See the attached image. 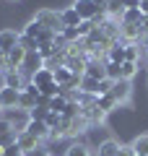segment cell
Here are the masks:
<instances>
[{
    "label": "cell",
    "instance_id": "obj_13",
    "mask_svg": "<svg viewBox=\"0 0 148 156\" xmlns=\"http://www.w3.org/2000/svg\"><path fill=\"white\" fill-rule=\"evenodd\" d=\"M107 60L109 62H125V42L122 39H117V42H112V47L107 50Z\"/></svg>",
    "mask_w": 148,
    "mask_h": 156
},
{
    "label": "cell",
    "instance_id": "obj_12",
    "mask_svg": "<svg viewBox=\"0 0 148 156\" xmlns=\"http://www.w3.org/2000/svg\"><path fill=\"white\" fill-rule=\"evenodd\" d=\"M18 99H21V91H16V89H0L3 109H18Z\"/></svg>",
    "mask_w": 148,
    "mask_h": 156
},
{
    "label": "cell",
    "instance_id": "obj_29",
    "mask_svg": "<svg viewBox=\"0 0 148 156\" xmlns=\"http://www.w3.org/2000/svg\"><path fill=\"white\" fill-rule=\"evenodd\" d=\"M18 143V130H11V133L0 135V148H8V146Z\"/></svg>",
    "mask_w": 148,
    "mask_h": 156
},
{
    "label": "cell",
    "instance_id": "obj_11",
    "mask_svg": "<svg viewBox=\"0 0 148 156\" xmlns=\"http://www.w3.org/2000/svg\"><path fill=\"white\" fill-rule=\"evenodd\" d=\"M5 55H8V70H21L23 60H26V50L18 44V47H13L11 52H5Z\"/></svg>",
    "mask_w": 148,
    "mask_h": 156
},
{
    "label": "cell",
    "instance_id": "obj_2",
    "mask_svg": "<svg viewBox=\"0 0 148 156\" xmlns=\"http://www.w3.org/2000/svg\"><path fill=\"white\" fill-rule=\"evenodd\" d=\"M112 96L120 107H130V99H132V81H115L112 86Z\"/></svg>",
    "mask_w": 148,
    "mask_h": 156
},
{
    "label": "cell",
    "instance_id": "obj_40",
    "mask_svg": "<svg viewBox=\"0 0 148 156\" xmlns=\"http://www.w3.org/2000/svg\"><path fill=\"white\" fill-rule=\"evenodd\" d=\"M0 112H3V101H0Z\"/></svg>",
    "mask_w": 148,
    "mask_h": 156
},
{
    "label": "cell",
    "instance_id": "obj_26",
    "mask_svg": "<svg viewBox=\"0 0 148 156\" xmlns=\"http://www.w3.org/2000/svg\"><path fill=\"white\" fill-rule=\"evenodd\" d=\"M39 94L47 96V99H55V96H60V94H62V89L55 83V81H52V83H47V86H39Z\"/></svg>",
    "mask_w": 148,
    "mask_h": 156
},
{
    "label": "cell",
    "instance_id": "obj_35",
    "mask_svg": "<svg viewBox=\"0 0 148 156\" xmlns=\"http://www.w3.org/2000/svg\"><path fill=\"white\" fill-rule=\"evenodd\" d=\"M117 156H135V151H132V146H120Z\"/></svg>",
    "mask_w": 148,
    "mask_h": 156
},
{
    "label": "cell",
    "instance_id": "obj_4",
    "mask_svg": "<svg viewBox=\"0 0 148 156\" xmlns=\"http://www.w3.org/2000/svg\"><path fill=\"white\" fill-rule=\"evenodd\" d=\"M23 133L34 135L39 143L49 140V128H47V122H44V120H29V125H26V130H23Z\"/></svg>",
    "mask_w": 148,
    "mask_h": 156
},
{
    "label": "cell",
    "instance_id": "obj_6",
    "mask_svg": "<svg viewBox=\"0 0 148 156\" xmlns=\"http://www.w3.org/2000/svg\"><path fill=\"white\" fill-rule=\"evenodd\" d=\"M88 65V57L86 55H65V68H70L73 76H83Z\"/></svg>",
    "mask_w": 148,
    "mask_h": 156
},
{
    "label": "cell",
    "instance_id": "obj_42",
    "mask_svg": "<svg viewBox=\"0 0 148 156\" xmlns=\"http://www.w3.org/2000/svg\"><path fill=\"white\" fill-rule=\"evenodd\" d=\"M8 3H16V0H8Z\"/></svg>",
    "mask_w": 148,
    "mask_h": 156
},
{
    "label": "cell",
    "instance_id": "obj_23",
    "mask_svg": "<svg viewBox=\"0 0 148 156\" xmlns=\"http://www.w3.org/2000/svg\"><path fill=\"white\" fill-rule=\"evenodd\" d=\"M143 21H146V16L140 13V8H130V11H125L120 23H143Z\"/></svg>",
    "mask_w": 148,
    "mask_h": 156
},
{
    "label": "cell",
    "instance_id": "obj_31",
    "mask_svg": "<svg viewBox=\"0 0 148 156\" xmlns=\"http://www.w3.org/2000/svg\"><path fill=\"white\" fill-rule=\"evenodd\" d=\"M112 86H115L112 78H101L99 81V94H112Z\"/></svg>",
    "mask_w": 148,
    "mask_h": 156
},
{
    "label": "cell",
    "instance_id": "obj_30",
    "mask_svg": "<svg viewBox=\"0 0 148 156\" xmlns=\"http://www.w3.org/2000/svg\"><path fill=\"white\" fill-rule=\"evenodd\" d=\"M47 115H49V107H37L29 112V120H47Z\"/></svg>",
    "mask_w": 148,
    "mask_h": 156
},
{
    "label": "cell",
    "instance_id": "obj_8",
    "mask_svg": "<svg viewBox=\"0 0 148 156\" xmlns=\"http://www.w3.org/2000/svg\"><path fill=\"white\" fill-rule=\"evenodd\" d=\"M81 115L86 117V122L91 125V128H96V125H101V122L107 120V112L99 109L96 104H91V107H86V109H81Z\"/></svg>",
    "mask_w": 148,
    "mask_h": 156
},
{
    "label": "cell",
    "instance_id": "obj_14",
    "mask_svg": "<svg viewBox=\"0 0 148 156\" xmlns=\"http://www.w3.org/2000/svg\"><path fill=\"white\" fill-rule=\"evenodd\" d=\"M120 140H115V138H107V140H101V143L96 146V156H117V151H120Z\"/></svg>",
    "mask_w": 148,
    "mask_h": 156
},
{
    "label": "cell",
    "instance_id": "obj_34",
    "mask_svg": "<svg viewBox=\"0 0 148 156\" xmlns=\"http://www.w3.org/2000/svg\"><path fill=\"white\" fill-rule=\"evenodd\" d=\"M117 3H120L125 11H130V8H138V5H140V0H117Z\"/></svg>",
    "mask_w": 148,
    "mask_h": 156
},
{
    "label": "cell",
    "instance_id": "obj_38",
    "mask_svg": "<svg viewBox=\"0 0 148 156\" xmlns=\"http://www.w3.org/2000/svg\"><path fill=\"white\" fill-rule=\"evenodd\" d=\"M93 3H96V5H99V8H101V11H104V8H107V5H109V0H93Z\"/></svg>",
    "mask_w": 148,
    "mask_h": 156
},
{
    "label": "cell",
    "instance_id": "obj_20",
    "mask_svg": "<svg viewBox=\"0 0 148 156\" xmlns=\"http://www.w3.org/2000/svg\"><path fill=\"white\" fill-rule=\"evenodd\" d=\"M68 94H60V96H55V99H49V112H55V115H60L62 117V112H65V107H68Z\"/></svg>",
    "mask_w": 148,
    "mask_h": 156
},
{
    "label": "cell",
    "instance_id": "obj_37",
    "mask_svg": "<svg viewBox=\"0 0 148 156\" xmlns=\"http://www.w3.org/2000/svg\"><path fill=\"white\" fill-rule=\"evenodd\" d=\"M138 8H140V13L148 18V0H140V5H138Z\"/></svg>",
    "mask_w": 148,
    "mask_h": 156
},
{
    "label": "cell",
    "instance_id": "obj_16",
    "mask_svg": "<svg viewBox=\"0 0 148 156\" xmlns=\"http://www.w3.org/2000/svg\"><path fill=\"white\" fill-rule=\"evenodd\" d=\"M96 107H99V109H104L107 115H112L115 109H120V104L115 101V96H112V94H99L96 96Z\"/></svg>",
    "mask_w": 148,
    "mask_h": 156
},
{
    "label": "cell",
    "instance_id": "obj_24",
    "mask_svg": "<svg viewBox=\"0 0 148 156\" xmlns=\"http://www.w3.org/2000/svg\"><path fill=\"white\" fill-rule=\"evenodd\" d=\"M140 44H125V60L127 62H138L140 65Z\"/></svg>",
    "mask_w": 148,
    "mask_h": 156
},
{
    "label": "cell",
    "instance_id": "obj_22",
    "mask_svg": "<svg viewBox=\"0 0 148 156\" xmlns=\"http://www.w3.org/2000/svg\"><path fill=\"white\" fill-rule=\"evenodd\" d=\"M81 91H83V94H93V96H99V81H96V78L83 76V78H81Z\"/></svg>",
    "mask_w": 148,
    "mask_h": 156
},
{
    "label": "cell",
    "instance_id": "obj_39",
    "mask_svg": "<svg viewBox=\"0 0 148 156\" xmlns=\"http://www.w3.org/2000/svg\"><path fill=\"white\" fill-rule=\"evenodd\" d=\"M140 50H143V52H146V55H148V37H146V39H143V42H140Z\"/></svg>",
    "mask_w": 148,
    "mask_h": 156
},
{
    "label": "cell",
    "instance_id": "obj_18",
    "mask_svg": "<svg viewBox=\"0 0 148 156\" xmlns=\"http://www.w3.org/2000/svg\"><path fill=\"white\" fill-rule=\"evenodd\" d=\"M65 156H93V154H91V146H88V143H78V140H73V143L65 148Z\"/></svg>",
    "mask_w": 148,
    "mask_h": 156
},
{
    "label": "cell",
    "instance_id": "obj_15",
    "mask_svg": "<svg viewBox=\"0 0 148 156\" xmlns=\"http://www.w3.org/2000/svg\"><path fill=\"white\" fill-rule=\"evenodd\" d=\"M83 76H88V78H96V81L107 78V68H104V62H99V60H88L86 73H83Z\"/></svg>",
    "mask_w": 148,
    "mask_h": 156
},
{
    "label": "cell",
    "instance_id": "obj_7",
    "mask_svg": "<svg viewBox=\"0 0 148 156\" xmlns=\"http://www.w3.org/2000/svg\"><path fill=\"white\" fill-rule=\"evenodd\" d=\"M39 68H44V57L39 55L37 50H34V52H26V60H23L21 70L26 73V76H31V73H37Z\"/></svg>",
    "mask_w": 148,
    "mask_h": 156
},
{
    "label": "cell",
    "instance_id": "obj_17",
    "mask_svg": "<svg viewBox=\"0 0 148 156\" xmlns=\"http://www.w3.org/2000/svg\"><path fill=\"white\" fill-rule=\"evenodd\" d=\"M39 146H42V143H39L34 135H29V133H18V148H21L23 154H29V151H37Z\"/></svg>",
    "mask_w": 148,
    "mask_h": 156
},
{
    "label": "cell",
    "instance_id": "obj_1",
    "mask_svg": "<svg viewBox=\"0 0 148 156\" xmlns=\"http://www.w3.org/2000/svg\"><path fill=\"white\" fill-rule=\"evenodd\" d=\"M34 21H39L44 29H49V31H55V34H60V31H62L60 11H52V8H39L37 16H34Z\"/></svg>",
    "mask_w": 148,
    "mask_h": 156
},
{
    "label": "cell",
    "instance_id": "obj_33",
    "mask_svg": "<svg viewBox=\"0 0 148 156\" xmlns=\"http://www.w3.org/2000/svg\"><path fill=\"white\" fill-rule=\"evenodd\" d=\"M3 156H23V151L18 148V143H13V146H8V148L3 151Z\"/></svg>",
    "mask_w": 148,
    "mask_h": 156
},
{
    "label": "cell",
    "instance_id": "obj_3",
    "mask_svg": "<svg viewBox=\"0 0 148 156\" xmlns=\"http://www.w3.org/2000/svg\"><path fill=\"white\" fill-rule=\"evenodd\" d=\"M73 8L78 11V16H81V21H93V18L101 13V8L93 3V0H73L70 3Z\"/></svg>",
    "mask_w": 148,
    "mask_h": 156
},
{
    "label": "cell",
    "instance_id": "obj_9",
    "mask_svg": "<svg viewBox=\"0 0 148 156\" xmlns=\"http://www.w3.org/2000/svg\"><path fill=\"white\" fill-rule=\"evenodd\" d=\"M29 81H31L37 89H39V86H47V83H52V81H55V70L44 65V68H39L37 73H31V76H29Z\"/></svg>",
    "mask_w": 148,
    "mask_h": 156
},
{
    "label": "cell",
    "instance_id": "obj_27",
    "mask_svg": "<svg viewBox=\"0 0 148 156\" xmlns=\"http://www.w3.org/2000/svg\"><path fill=\"white\" fill-rule=\"evenodd\" d=\"M138 68H140V65H138V62H122V68H120V70H122V81H132V78H135V73H138Z\"/></svg>",
    "mask_w": 148,
    "mask_h": 156
},
{
    "label": "cell",
    "instance_id": "obj_25",
    "mask_svg": "<svg viewBox=\"0 0 148 156\" xmlns=\"http://www.w3.org/2000/svg\"><path fill=\"white\" fill-rule=\"evenodd\" d=\"M42 31H44V26H42L39 21H34V18H31V21L26 23V29H23L21 34H26V37H31V39H39V34H42Z\"/></svg>",
    "mask_w": 148,
    "mask_h": 156
},
{
    "label": "cell",
    "instance_id": "obj_5",
    "mask_svg": "<svg viewBox=\"0 0 148 156\" xmlns=\"http://www.w3.org/2000/svg\"><path fill=\"white\" fill-rule=\"evenodd\" d=\"M18 39H21V31H16V29H3L0 31V52H11L13 47H18Z\"/></svg>",
    "mask_w": 148,
    "mask_h": 156
},
{
    "label": "cell",
    "instance_id": "obj_21",
    "mask_svg": "<svg viewBox=\"0 0 148 156\" xmlns=\"http://www.w3.org/2000/svg\"><path fill=\"white\" fill-rule=\"evenodd\" d=\"M132 151H135L138 156H148V135L143 133V135H135V138H132Z\"/></svg>",
    "mask_w": 148,
    "mask_h": 156
},
{
    "label": "cell",
    "instance_id": "obj_10",
    "mask_svg": "<svg viewBox=\"0 0 148 156\" xmlns=\"http://www.w3.org/2000/svg\"><path fill=\"white\" fill-rule=\"evenodd\" d=\"M60 23H62V29H78L81 16H78V11L73 5H68V8H62V11H60Z\"/></svg>",
    "mask_w": 148,
    "mask_h": 156
},
{
    "label": "cell",
    "instance_id": "obj_32",
    "mask_svg": "<svg viewBox=\"0 0 148 156\" xmlns=\"http://www.w3.org/2000/svg\"><path fill=\"white\" fill-rule=\"evenodd\" d=\"M11 130H13L11 120H8V117H0V135H5V133H11Z\"/></svg>",
    "mask_w": 148,
    "mask_h": 156
},
{
    "label": "cell",
    "instance_id": "obj_19",
    "mask_svg": "<svg viewBox=\"0 0 148 156\" xmlns=\"http://www.w3.org/2000/svg\"><path fill=\"white\" fill-rule=\"evenodd\" d=\"M73 81V73H70V68H65V65H60V68H55V83L60 86H68Z\"/></svg>",
    "mask_w": 148,
    "mask_h": 156
},
{
    "label": "cell",
    "instance_id": "obj_41",
    "mask_svg": "<svg viewBox=\"0 0 148 156\" xmlns=\"http://www.w3.org/2000/svg\"><path fill=\"white\" fill-rule=\"evenodd\" d=\"M3 151H5V148H0V156H3Z\"/></svg>",
    "mask_w": 148,
    "mask_h": 156
},
{
    "label": "cell",
    "instance_id": "obj_28",
    "mask_svg": "<svg viewBox=\"0 0 148 156\" xmlns=\"http://www.w3.org/2000/svg\"><path fill=\"white\" fill-rule=\"evenodd\" d=\"M18 44H21L26 52H34V50H39V42H37V39H31V37H26V34H21Z\"/></svg>",
    "mask_w": 148,
    "mask_h": 156
},
{
    "label": "cell",
    "instance_id": "obj_43",
    "mask_svg": "<svg viewBox=\"0 0 148 156\" xmlns=\"http://www.w3.org/2000/svg\"><path fill=\"white\" fill-rule=\"evenodd\" d=\"M135 156H138V154H135Z\"/></svg>",
    "mask_w": 148,
    "mask_h": 156
},
{
    "label": "cell",
    "instance_id": "obj_36",
    "mask_svg": "<svg viewBox=\"0 0 148 156\" xmlns=\"http://www.w3.org/2000/svg\"><path fill=\"white\" fill-rule=\"evenodd\" d=\"M5 70H8V55L0 52V73H5Z\"/></svg>",
    "mask_w": 148,
    "mask_h": 156
}]
</instances>
